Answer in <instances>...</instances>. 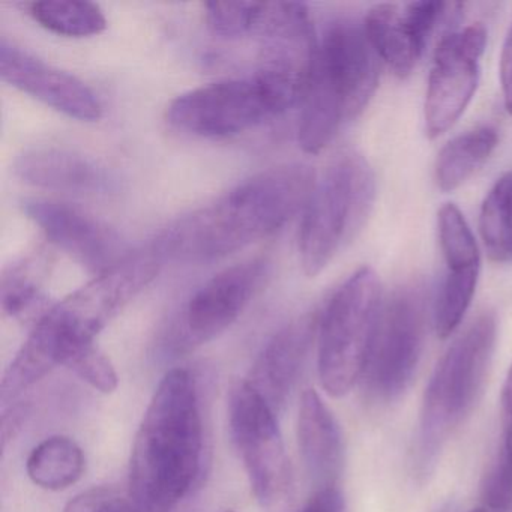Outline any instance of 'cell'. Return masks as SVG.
Masks as SVG:
<instances>
[{
  "label": "cell",
  "mask_w": 512,
  "mask_h": 512,
  "mask_svg": "<svg viewBox=\"0 0 512 512\" xmlns=\"http://www.w3.org/2000/svg\"><path fill=\"white\" fill-rule=\"evenodd\" d=\"M316 181L304 164L263 170L176 221L152 247L164 262L223 259L275 235L304 212Z\"/></svg>",
  "instance_id": "obj_1"
},
{
  "label": "cell",
  "mask_w": 512,
  "mask_h": 512,
  "mask_svg": "<svg viewBox=\"0 0 512 512\" xmlns=\"http://www.w3.org/2000/svg\"><path fill=\"white\" fill-rule=\"evenodd\" d=\"M164 260L152 245L134 251L94 280L56 302L17 353L0 385L2 403H13L53 368L67 364L115 319L149 283Z\"/></svg>",
  "instance_id": "obj_2"
},
{
  "label": "cell",
  "mask_w": 512,
  "mask_h": 512,
  "mask_svg": "<svg viewBox=\"0 0 512 512\" xmlns=\"http://www.w3.org/2000/svg\"><path fill=\"white\" fill-rule=\"evenodd\" d=\"M203 457L194 377L175 368L161 379L134 439L128 497L137 512H172L190 493Z\"/></svg>",
  "instance_id": "obj_3"
},
{
  "label": "cell",
  "mask_w": 512,
  "mask_h": 512,
  "mask_svg": "<svg viewBox=\"0 0 512 512\" xmlns=\"http://www.w3.org/2000/svg\"><path fill=\"white\" fill-rule=\"evenodd\" d=\"M382 61L364 25L338 20L319 41L299 113L298 142L307 154L328 148L344 124L358 118L376 94Z\"/></svg>",
  "instance_id": "obj_4"
},
{
  "label": "cell",
  "mask_w": 512,
  "mask_h": 512,
  "mask_svg": "<svg viewBox=\"0 0 512 512\" xmlns=\"http://www.w3.org/2000/svg\"><path fill=\"white\" fill-rule=\"evenodd\" d=\"M376 200V176L364 155L338 152L314 185L302 212L299 256L316 277L361 232Z\"/></svg>",
  "instance_id": "obj_5"
},
{
  "label": "cell",
  "mask_w": 512,
  "mask_h": 512,
  "mask_svg": "<svg viewBox=\"0 0 512 512\" xmlns=\"http://www.w3.org/2000/svg\"><path fill=\"white\" fill-rule=\"evenodd\" d=\"M299 80L259 68L251 79L191 89L167 107L172 127L206 139H226L259 127L301 103Z\"/></svg>",
  "instance_id": "obj_6"
},
{
  "label": "cell",
  "mask_w": 512,
  "mask_h": 512,
  "mask_svg": "<svg viewBox=\"0 0 512 512\" xmlns=\"http://www.w3.org/2000/svg\"><path fill=\"white\" fill-rule=\"evenodd\" d=\"M497 323L484 313L451 344L425 389L419 430L422 464L436 457L449 434L481 397L496 346Z\"/></svg>",
  "instance_id": "obj_7"
},
{
  "label": "cell",
  "mask_w": 512,
  "mask_h": 512,
  "mask_svg": "<svg viewBox=\"0 0 512 512\" xmlns=\"http://www.w3.org/2000/svg\"><path fill=\"white\" fill-rule=\"evenodd\" d=\"M373 269H358L329 299L319 322L317 368L323 389L343 397L364 373L383 304Z\"/></svg>",
  "instance_id": "obj_8"
},
{
  "label": "cell",
  "mask_w": 512,
  "mask_h": 512,
  "mask_svg": "<svg viewBox=\"0 0 512 512\" xmlns=\"http://www.w3.org/2000/svg\"><path fill=\"white\" fill-rule=\"evenodd\" d=\"M275 416L245 380L230 392V433L260 508L263 512H293L295 485Z\"/></svg>",
  "instance_id": "obj_9"
},
{
  "label": "cell",
  "mask_w": 512,
  "mask_h": 512,
  "mask_svg": "<svg viewBox=\"0 0 512 512\" xmlns=\"http://www.w3.org/2000/svg\"><path fill=\"white\" fill-rule=\"evenodd\" d=\"M425 326L427 308L421 290L404 287L383 299L362 373L371 398L392 401L409 388L424 349Z\"/></svg>",
  "instance_id": "obj_10"
},
{
  "label": "cell",
  "mask_w": 512,
  "mask_h": 512,
  "mask_svg": "<svg viewBox=\"0 0 512 512\" xmlns=\"http://www.w3.org/2000/svg\"><path fill=\"white\" fill-rule=\"evenodd\" d=\"M487 44L482 23L449 32L437 44L425 94V134H445L466 112L479 83V61Z\"/></svg>",
  "instance_id": "obj_11"
},
{
  "label": "cell",
  "mask_w": 512,
  "mask_h": 512,
  "mask_svg": "<svg viewBox=\"0 0 512 512\" xmlns=\"http://www.w3.org/2000/svg\"><path fill=\"white\" fill-rule=\"evenodd\" d=\"M266 268V260H248L206 281L182 311L178 328L182 346H200L226 332L256 295Z\"/></svg>",
  "instance_id": "obj_12"
},
{
  "label": "cell",
  "mask_w": 512,
  "mask_h": 512,
  "mask_svg": "<svg viewBox=\"0 0 512 512\" xmlns=\"http://www.w3.org/2000/svg\"><path fill=\"white\" fill-rule=\"evenodd\" d=\"M23 212L56 248L97 275L130 254L115 230L67 203L26 200Z\"/></svg>",
  "instance_id": "obj_13"
},
{
  "label": "cell",
  "mask_w": 512,
  "mask_h": 512,
  "mask_svg": "<svg viewBox=\"0 0 512 512\" xmlns=\"http://www.w3.org/2000/svg\"><path fill=\"white\" fill-rule=\"evenodd\" d=\"M0 77L46 106L82 122H97L103 106L95 92L73 74L44 64L10 41H0Z\"/></svg>",
  "instance_id": "obj_14"
},
{
  "label": "cell",
  "mask_w": 512,
  "mask_h": 512,
  "mask_svg": "<svg viewBox=\"0 0 512 512\" xmlns=\"http://www.w3.org/2000/svg\"><path fill=\"white\" fill-rule=\"evenodd\" d=\"M445 10L442 2L412 4H379L365 16L364 29L380 61L395 76H410L424 55L428 38L440 22Z\"/></svg>",
  "instance_id": "obj_15"
},
{
  "label": "cell",
  "mask_w": 512,
  "mask_h": 512,
  "mask_svg": "<svg viewBox=\"0 0 512 512\" xmlns=\"http://www.w3.org/2000/svg\"><path fill=\"white\" fill-rule=\"evenodd\" d=\"M14 175L25 184L71 194H107L115 178L106 166L65 148H32L17 155Z\"/></svg>",
  "instance_id": "obj_16"
},
{
  "label": "cell",
  "mask_w": 512,
  "mask_h": 512,
  "mask_svg": "<svg viewBox=\"0 0 512 512\" xmlns=\"http://www.w3.org/2000/svg\"><path fill=\"white\" fill-rule=\"evenodd\" d=\"M314 329L311 317H299L284 326L263 347L245 380L275 413L286 406L298 382Z\"/></svg>",
  "instance_id": "obj_17"
},
{
  "label": "cell",
  "mask_w": 512,
  "mask_h": 512,
  "mask_svg": "<svg viewBox=\"0 0 512 512\" xmlns=\"http://www.w3.org/2000/svg\"><path fill=\"white\" fill-rule=\"evenodd\" d=\"M298 439L305 467L320 488L335 487L343 467L340 425L314 389L302 394Z\"/></svg>",
  "instance_id": "obj_18"
},
{
  "label": "cell",
  "mask_w": 512,
  "mask_h": 512,
  "mask_svg": "<svg viewBox=\"0 0 512 512\" xmlns=\"http://www.w3.org/2000/svg\"><path fill=\"white\" fill-rule=\"evenodd\" d=\"M2 310L11 319L34 329L52 310L53 302L43 286L40 260L25 257L4 269L0 281Z\"/></svg>",
  "instance_id": "obj_19"
},
{
  "label": "cell",
  "mask_w": 512,
  "mask_h": 512,
  "mask_svg": "<svg viewBox=\"0 0 512 512\" xmlns=\"http://www.w3.org/2000/svg\"><path fill=\"white\" fill-rule=\"evenodd\" d=\"M499 143L491 127L475 128L454 137L443 146L434 166V179L440 190L449 193L469 181L491 157Z\"/></svg>",
  "instance_id": "obj_20"
},
{
  "label": "cell",
  "mask_w": 512,
  "mask_h": 512,
  "mask_svg": "<svg viewBox=\"0 0 512 512\" xmlns=\"http://www.w3.org/2000/svg\"><path fill=\"white\" fill-rule=\"evenodd\" d=\"M85 464V454L73 439L53 436L35 446L29 455L26 470L38 487L61 491L80 481Z\"/></svg>",
  "instance_id": "obj_21"
},
{
  "label": "cell",
  "mask_w": 512,
  "mask_h": 512,
  "mask_svg": "<svg viewBox=\"0 0 512 512\" xmlns=\"http://www.w3.org/2000/svg\"><path fill=\"white\" fill-rule=\"evenodd\" d=\"M479 235L490 260L512 262V173L497 179L479 212Z\"/></svg>",
  "instance_id": "obj_22"
},
{
  "label": "cell",
  "mask_w": 512,
  "mask_h": 512,
  "mask_svg": "<svg viewBox=\"0 0 512 512\" xmlns=\"http://www.w3.org/2000/svg\"><path fill=\"white\" fill-rule=\"evenodd\" d=\"M28 11L40 26L62 37H94L107 28L106 16L92 2L44 0L29 5Z\"/></svg>",
  "instance_id": "obj_23"
},
{
  "label": "cell",
  "mask_w": 512,
  "mask_h": 512,
  "mask_svg": "<svg viewBox=\"0 0 512 512\" xmlns=\"http://www.w3.org/2000/svg\"><path fill=\"white\" fill-rule=\"evenodd\" d=\"M268 2H208L205 17L211 31L227 40L259 35Z\"/></svg>",
  "instance_id": "obj_24"
},
{
  "label": "cell",
  "mask_w": 512,
  "mask_h": 512,
  "mask_svg": "<svg viewBox=\"0 0 512 512\" xmlns=\"http://www.w3.org/2000/svg\"><path fill=\"white\" fill-rule=\"evenodd\" d=\"M437 233L445 262L481 263L475 235L454 203H445L437 212Z\"/></svg>",
  "instance_id": "obj_25"
},
{
  "label": "cell",
  "mask_w": 512,
  "mask_h": 512,
  "mask_svg": "<svg viewBox=\"0 0 512 512\" xmlns=\"http://www.w3.org/2000/svg\"><path fill=\"white\" fill-rule=\"evenodd\" d=\"M65 367L70 368L83 382L103 394H112L118 388L119 379L115 367L95 344L74 353Z\"/></svg>",
  "instance_id": "obj_26"
},
{
  "label": "cell",
  "mask_w": 512,
  "mask_h": 512,
  "mask_svg": "<svg viewBox=\"0 0 512 512\" xmlns=\"http://www.w3.org/2000/svg\"><path fill=\"white\" fill-rule=\"evenodd\" d=\"M482 499L488 512H512V467L503 454L485 476Z\"/></svg>",
  "instance_id": "obj_27"
},
{
  "label": "cell",
  "mask_w": 512,
  "mask_h": 512,
  "mask_svg": "<svg viewBox=\"0 0 512 512\" xmlns=\"http://www.w3.org/2000/svg\"><path fill=\"white\" fill-rule=\"evenodd\" d=\"M64 512H137L130 497L119 496L109 488H94L74 497Z\"/></svg>",
  "instance_id": "obj_28"
},
{
  "label": "cell",
  "mask_w": 512,
  "mask_h": 512,
  "mask_svg": "<svg viewBox=\"0 0 512 512\" xmlns=\"http://www.w3.org/2000/svg\"><path fill=\"white\" fill-rule=\"evenodd\" d=\"M500 85L506 112L512 115V25L503 41L500 53Z\"/></svg>",
  "instance_id": "obj_29"
},
{
  "label": "cell",
  "mask_w": 512,
  "mask_h": 512,
  "mask_svg": "<svg viewBox=\"0 0 512 512\" xmlns=\"http://www.w3.org/2000/svg\"><path fill=\"white\" fill-rule=\"evenodd\" d=\"M301 512H344V497L337 487L319 488Z\"/></svg>",
  "instance_id": "obj_30"
},
{
  "label": "cell",
  "mask_w": 512,
  "mask_h": 512,
  "mask_svg": "<svg viewBox=\"0 0 512 512\" xmlns=\"http://www.w3.org/2000/svg\"><path fill=\"white\" fill-rule=\"evenodd\" d=\"M503 409V434H505V446L502 454L505 455L508 463L512 467V365L506 376L505 385L502 392Z\"/></svg>",
  "instance_id": "obj_31"
},
{
  "label": "cell",
  "mask_w": 512,
  "mask_h": 512,
  "mask_svg": "<svg viewBox=\"0 0 512 512\" xmlns=\"http://www.w3.org/2000/svg\"><path fill=\"white\" fill-rule=\"evenodd\" d=\"M26 413H28V409L23 404H16L2 416V433H0L2 434V449L7 448V443L19 433L23 422H25Z\"/></svg>",
  "instance_id": "obj_32"
},
{
  "label": "cell",
  "mask_w": 512,
  "mask_h": 512,
  "mask_svg": "<svg viewBox=\"0 0 512 512\" xmlns=\"http://www.w3.org/2000/svg\"><path fill=\"white\" fill-rule=\"evenodd\" d=\"M470 512H488V511L485 508H478V509H473V511H470Z\"/></svg>",
  "instance_id": "obj_33"
},
{
  "label": "cell",
  "mask_w": 512,
  "mask_h": 512,
  "mask_svg": "<svg viewBox=\"0 0 512 512\" xmlns=\"http://www.w3.org/2000/svg\"><path fill=\"white\" fill-rule=\"evenodd\" d=\"M226 512H235V511H226Z\"/></svg>",
  "instance_id": "obj_34"
}]
</instances>
